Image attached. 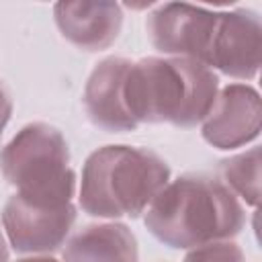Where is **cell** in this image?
<instances>
[{
	"label": "cell",
	"mask_w": 262,
	"mask_h": 262,
	"mask_svg": "<svg viewBox=\"0 0 262 262\" xmlns=\"http://www.w3.org/2000/svg\"><path fill=\"white\" fill-rule=\"evenodd\" d=\"M151 45L170 57H186L225 76L252 80L260 68L262 27L250 8L209 10L168 2L147 16Z\"/></svg>",
	"instance_id": "1"
},
{
	"label": "cell",
	"mask_w": 262,
	"mask_h": 262,
	"mask_svg": "<svg viewBox=\"0 0 262 262\" xmlns=\"http://www.w3.org/2000/svg\"><path fill=\"white\" fill-rule=\"evenodd\" d=\"M246 213L235 194L209 174H182L151 201L145 225L174 250L223 242L242 231Z\"/></svg>",
	"instance_id": "2"
},
{
	"label": "cell",
	"mask_w": 262,
	"mask_h": 262,
	"mask_svg": "<svg viewBox=\"0 0 262 262\" xmlns=\"http://www.w3.org/2000/svg\"><path fill=\"white\" fill-rule=\"evenodd\" d=\"M217 94L215 72L186 57H143L131 61L125 78V104L137 127H194L211 113Z\"/></svg>",
	"instance_id": "3"
},
{
	"label": "cell",
	"mask_w": 262,
	"mask_h": 262,
	"mask_svg": "<svg viewBox=\"0 0 262 262\" xmlns=\"http://www.w3.org/2000/svg\"><path fill=\"white\" fill-rule=\"evenodd\" d=\"M170 168L151 149L104 145L82 168L80 207L100 219L139 217L168 184Z\"/></svg>",
	"instance_id": "4"
},
{
	"label": "cell",
	"mask_w": 262,
	"mask_h": 262,
	"mask_svg": "<svg viewBox=\"0 0 262 262\" xmlns=\"http://www.w3.org/2000/svg\"><path fill=\"white\" fill-rule=\"evenodd\" d=\"M0 172L14 194L35 205L63 207L76 192L68 141L47 123L25 125L0 151Z\"/></svg>",
	"instance_id": "5"
},
{
	"label": "cell",
	"mask_w": 262,
	"mask_h": 262,
	"mask_svg": "<svg viewBox=\"0 0 262 262\" xmlns=\"http://www.w3.org/2000/svg\"><path fill=\"white\" fill-rule=\"evenodd\" d=\"M76 221V207H47L12 194L2 211L10 246L20 254H49L66 244Z\"/></svg>",
	"instance_id": "6"
},
{
	"label": "cell",
	"mask_w": 262,
	"mask_h": 262,
	"mask_svg": "<svg viewBox=\"0 0 262 262\" xmlns=\"http://www.w3.org/2000/svg\"><path fill=\"white\" fill-rule=\"evenodd\" d=\"M260 96L248 84L225 86L203 121V137L217 149H235L260 135Z\"/></svg>",
	"instance_id": "7"
},
{
	"label": "cell",
	"mask_w": 262,
	"mask_h": 262,
	"mask_svg": "<svg viewBox=\"0 0 262 262\" xmlns=\"http://www.w3.org/2000/svg\"><path fill=\"white\" fill-rule=\"evenodd\" d=\"M129 66L131 59L127 57H106L92 70L84 88L82 102L88 119L111 133L137 129L125 104V78Z\"/></svg>",
	"instance_id": "8"
},
{
	"label": "cell",
	"mask_w": 262,
	"mask_h": 262,
	"mask_svg": "<svg viewBox=\"0 0 262 262\" xmlns=\"http://www.w3.org/2000/svg\"><path fill=\"white\" fill-rule=\"evenodd\" d=\"M53 16L59 33L84 51L111 47L123 27V10L117 2H57Z\"/></svg>",
	"instance_id": "9"
},
{
	"label": "cell",
	"mask_w": 262,
	"mask_h": 262,
	"mask_svg": "<svg viewBox=\"0 0 262 262\" xmlns=\"http://www.w3.org/2000/svg\"><path fill=\"white\" fill-rule=\"evenodd\" d=\"M63 262H137V239L123 223L86 225L66 244Z\"/></svg>",
	"instance_id": "10"
},
{
	"label": "cell",
	"mask_w": 262,
	"mask_h": 262,
	"mask_svg": "<svg viewBox=\"0 0 262 262\" xmlns=\"http://www.w3.org/2000/svg\"><path fill=\"white\" fill-rule=\"evenodd\" d=\"M223 184L237 192L248 205H256L260 196V149L252 147L250 151L237 154L229 160H223L221 166Z\"/></svg>",
	"instance_id": "11"
},
{
	"label": "cell",
	"mask_w": 262,
	"mask_h": 262,
	"mask_svg": "<svg viewBox=\"0 0 262 262\" xmlns=\"http://www.w3.org/2000/svg\"><path fill=\"white\" fill-rule=\"evenodd\" d=\"M184 262H246V256L237 244L223 239L192 248Z\"/></svg>",
	"instance_id": "12"
},
{
	"label": "cell",
	"mask_w": 262,
	"mask_h": 262,
	"mask_svg": "<svg viewBox=\"0 0 262 262\" xmlns=\"http://www.w3.org/2000/svg\"><path fill=\"white\" fill-rule=\"evenodd\" d=\"M10 115H12V96H10V90L6 88V84L0 80V137H2L4 127L10 121Z\"/></svg>",
	"instance_id": "13"
},
{
	"label": "cell",
	"mask_w": 262,
	"mask_h": 262,
	"mask_svg": "<svg viewBox=\"0 0 262 262\" xmlns=\"http://www.w3.org/2000/svg\"><path fill=\"white\" fill-rule=\"evenodd\" d=\"M16 262H59V260L49 258V256H31V258H20Z\"/></svg>",
	"instance_id": "14"
},
{
	"label": "cell",
	"mask_w": 262,
	"mask_h": 262,
	"mask_svg": "<svg viewBox=\"0 0 262 262\" xmlns=\"http://www.w3.org/2000/svg\"><path fill=\"white\" fill-rule=\"evenodd\" d=\"M0 262H8V246H6L2 231H0Z\"/></svg>",
	"instance_id": "15"
}]
</instances>
